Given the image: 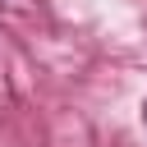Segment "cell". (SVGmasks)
<instances>
[{"mask_svg": "<svg viewBox=\"0 0 147 147\" xmlns=\"http://www.w3.org/2000/svg\"><path fill=\"white\" fill-rule=\"evenodd\" d=\"M142 124H147V106H142Z\"/></svg>", "mask_w": 147, "mask_h": 147, "instance_id": "6da1fadb", "label": "cell"}]
</instances>
